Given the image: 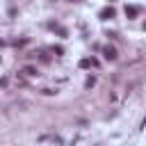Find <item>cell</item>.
Returning <instances> with one entry per match:
<instances>
[{
	"label": "cell",
	"instance_id": "7c38bea8",
	"mask_svg": "<svg viewBox=\"0 0 146 146\" xmlns=\"http://www.w3.org/2000/svg\"><path fill=\"white\" fill-rule=\"evenodd\" d=\"M68 2H82V0H68Z\"/></svg>",
	"mask_w": 146,
	"mask_h": 146
},
{
	"label": "cell",
	"instance_id": "8992f818",
	"mask_svg": "<svg viewBox=\"0 0 146 146\" xmlns=\"http://www.w3.org/2000/svg\"><path fill=\"white\" fill-rule=\"evenodd\" d=\"M89 66H91V59H89V57L80 59V68H89Z\"/></svg>",
	"mask_w": 146,
	"mask_h": 146
},
{
	"label": "cell",
	"instance_id": "52a82bcc",
	"mask_svg": "<svg viewBox=\"0 0 146 146\" xmlns=\"http://www.w3.org/2000/svg\"><path fill=\"white\" fill-rule=\"evenodd\" d=\"M52 52H55L57 57H62V55H64V46H55V48H52Z\"/></svg>",
	"mask_w": 146,
	"mask_h": 146
},
{
	"label": "cell",
	"instance_id": "277c9868",
	"mask_svg": "<svg viewBox=\"0 0 146 146\" xmlns=\"http://www.w3.org/2000/svg\"><path fill=\"white\" fill-rule=\"evenodd\" d=\"M23 75H27V78H36V75H39V71H36V66L27 64V66H23Z\"/></svg>",
	"mask_w": 146,
	"mask_h": 146
},
{
	"label": "cell",
	"instance_id": "5b68a950",
	"mask_svg": "<svg viewBox=\"0 0 146 146\" xmlns=\"http://www.w3.org/2000/svg\"><path fill=\"white\" fill-rule=\"evenodd\" d=\"M57 34H59V36H62V39H66V36H68V30H66V27H62V25H59V27H57Z\"/></svg>",
	"mask_w": 146,
	"mask_h": 146
},
{
	"label": "cell",
	"instance_id": "3957f363",
	"mask_svg": "<svg viewBox=\"0 0 146 146\" xmlns=\"http://www.w3.org/2000/svg\"><path fill=\"white\" fill-rule=\"evenodd\" d=\"M139 11H141V7H137V5H128V7H125V16H128V18H137Z\"/></svg>",
	"mask_w": 146,
	"mask_h": 146
},
{
	"label": "cell",
	"instance_id": "7a4b0ae2",
	"mask_svg": "<svg viewBox=\"0 0 146 146\" xmlns=\"http://www.w3.org/2000/svg\"><path fill=\"white\" fill-rule=\"evenodd\" d=\"M116 16V9L114 7H103L100 11H98V18L100 21H110V18H114Z\"/></svg>",
	"mask_w": 146,
	"mask_h": 146
},
{
	"label": "cell",
	"instance_id": "4fadbf2b",
	"mask_svg": "<svg viewBox=\"0 0 146 146\" xmlns=\"http://www.w3.org/2000/svg\"><path fill=\"white\" fill-rule=\"evenodd\" d=\"M0 46H5V41H2V39H0Z\"/></svg>",
	"mask_w": 146,
	"mask_h": 146
},
{
	"label": "cell",
	"instance_id": "9c48e42d",
	"mask_svg": "<svg viewBox=\"0 0 146 146\" xmlns=\"http://www.w3.org/2000/svg\"><path fill=\"white\" fill-rule=\"evenodd\" d=\"M57 27H59L57 21H50V23H48V30H57Z\"/></svg>",
	"mask_w": 146,
	"mask_h": 146
},
{
	"label": "cell",
	"instance_id": "6da1fadb",
	"mask_svg": "<svg viewBox=\"0 0 146 146\" xmlns=\"http://www.w3.org/2000/svg\"><path fill=\"white\" fill-rule=\"evenodd\" d=\"M103 57H105L107 62H114V59L119 57V52H116V48H114V46H110V43H107V46H103Z\"/></svg>",
	"mask_w": 146,
	"mask_h": 146
},
{
	"label": "cell",
	"instance_id": "ba28073f",
	"mask_svg": "<svg viewBox=\"0 0 146 146\" xmlns=\"http://www.w3.org/2000/svg\"><path fill=\"white\" fill-rule=\"evenodd\" d=\"M36 55H39V59H41V62H43V64H48V62H50V57H48V55H46V52H36Z\"/></svg>",
	"mask_w": 146,
	"mask_h": 146
},
{
	"label": "cell",
	"instance_id": "30bf717a",
	"mask_svg": "<svg viewBox=\"0 0 146 146\" xmlns=\"http://www.w3.org/2000/svg\"><path fill=\"white\" fill-rule=\"evenodd\" d=\"M96 84V78H87V89H91Z\"/></svg>",
	"mask_w": 146,
	"mask_h": 146
},
{
	"label": "cell",
	"instance_id": "8fae6325",
	"mask_svg": "<svg viewBox=\"0 0 146 146\" xmlns=\"http://www.w3.org/2000/svg\"><path fill=\"white\" fill-rule=\"evenodd\" d=\"M0 87H7V78H0Z\"/></svg>",
	"mask_w": 146,
	"mask_h": 146
}]
</instances>
